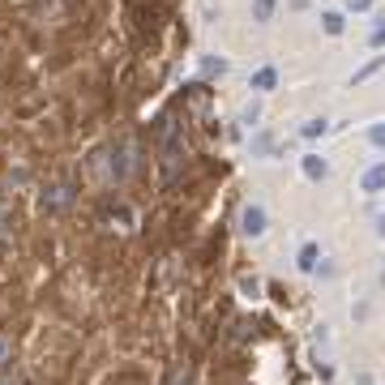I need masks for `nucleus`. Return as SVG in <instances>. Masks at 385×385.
Instances as JSON below:
<instances>
[{"mask_svg": "<svg viewBox=\"0 0 385 385\" xmlns=\"http://www.w3.org/2000/svg\"><path fill=\"white\" fill-rule=\"evenodd\" d=\"M377 69H381V56H373V60H368L364 69H359V73H355V86H359V82H368V77H373Z\"/></svg>", "mask_w": 385, "mask_h": 385, "instance_id": "obj_12", "label": "nucleus"}, {"mask_svg": "<svg viewBox=\"0 0 385 385\" xmlns=\"http://www.w3.org/2000/svg\"><path fill=\"white\" fill-rule=\"evenodd\" d=\"M300 167H304V176L313 180V185H317V180H325V176H330V163L321 159V154H304V163H300Z\"/></svg>", "mask_w": 385, "mask_h": 385, "instance_id": "obj_3", "label": "nucleus"}, {"mask_svg": "<svg viewBox=\"0 0 385 385\" xmlns=\"http://www.w3.org/2000/svg\"><path fill=\"white\" fill-rule=\"evenodd\" d=\"M359 193H385V159H377L364 176H359Z\"/></svg>", "mask_w": 385, "mask_h": 385, "instance_id": "obj_2", "label": "nucleus"}, {"mask_svg": "<svg viewBox=\"0 0 385 385\" xmlns=\"http://www.w3.org/2000/svg\"><path fill=\"white\" fill-rule=\"evenodd\" d=\"M377 26H373V31H368V47L377 51V47H385V17H373Z\"/></svg>", "mask_w": 385, "mask_h": 385, "instance_id": "obj_8", "label": "nucleus"}, {"mask_svg": "<svg viewBox=\"0 0 385 385\" xmlns=\"http://www.w3.org/2000/svg\"><path fill=\"white\" fill-rule=\"evenodd\" d=\"M381 282H385V270H381Z\"/></svg>", "mask_w": 385, "mask_h": 385, "instance_id": "obj_18", "label": "nucleus"}, {"mask_svg": "<svg viewBox=\"0 0 385 385\" xmlns=\"http://www.w3.org/2000/svg\"><path fill=\"white\" fill-rule=\"evenodd\" d=\"M274 86H278V69H274V65H266V69H257V73H253V90H262V94H266V90H274Z\"/></svg>", "mask_w": 385, "mask_h": 385, "instance_id": "obj_5", "label": "nucleus"}, {"mask_svg": "<svg viewBox=\"0 0 385 385\" xmlns=\"http://www.w3.org/2000/svg\"><path fill=\"white\" fill-rule=\"evenodd\" d=\"M274 150V133H257L253 137V154H270Z\"/></svg>", "mask_w": 385, "mask_h": 385, "instance_id": "obj_10", "label": "nucleus"}, {"mask_svg": "<svg viewBox=\"0 0 385 385\" xmlns=\"http://www.w3.org/2000/svg\"><path fill=\"white\" fill-rule=\"evenodd\" d=\"M9 359H13V343L5 339V334H0V368H5V364H9Z\"/></svg>", "mask_w": 385, "mask_h": 385, "instance_id": "obj_14", "label": "nucleus"}, {"mask_svg": "<svg viewBox=\"0 0 385 385\" xmlns=\"http://www.w3.org/2000/svg\"><path fill=\"white\" fill-rule=\"evenodd\" d=\"M368 142H373V146H377V150H381V154H385V120H381V124H373V128H368Z\"/></svg>", "mask_w": 385, "mask_h": 385, "instance_id": "obj_11", "label": "nucleus"}, {"mask_svg": "<svg viewBox=\"0 0 385 385\" xmlns=\"http://www.w3.org/2000/svg\"><path fill=\"white\" fill-rule=\"evenodd\" d=\"M317 257H321V248L308 240V244L300 248V270H317Z\"/></svg>", "mask_w": 385, "mask_h": 385, "instance_id": "obj_7", "label": "nucleus"}, {"mask_svg": "<svg viewBox=\"0 0 385 385\" xmlns=\"http://www.w3.org/2000/svg\"><path fill=\"white\" fill-rule=\"evenodd\" d=\"M377 236L385 240V214H377Z\"/></svg>", "mask_w": 385, "mask_h": 385, "instance_id": "obj_17", "label": "nucleus"}, {"mask_svg": "<svg viewBox=\"0 0 385 385\" xmlns=\"http://www.w3.org/2000/svg\"><path fill=\"white\" fill-rule=\"evenodd\" d=\"M266 205H244V210H240V231H244V236L248 240H262L266 236Z\"/></svg>", "mask_w": 385, "mask_h": 385, "instance_id": "obj_1", "label": "nucleus"}, {"mask_svg": "<svg viewBox=\"0 0 385 385\" xmlns=\"http://www.w3.org/2000/svg\"><path fill=\"white\" fill-rule=\"evenodd\" d=\"M253 17L257 22H270L274 17V0H253Z\"/></svg>", "mask_w": 385, "mask_h": 385, "instance_id": "obj_9", "label": "nucleus"}, {"mask_svg": "<svg viewBox=\"0 0 385 385\" xmlns=\"http://www.w3.org/2000/svg\"><path fill=\"white\" fill-rule=\"evenodd\" d=\"M167 385H189V373H185V368H176V373H171V381H167Z\"/></svg>", "mask_w": 385, "mask_h": 385, "instance_id": "obj_16", "label": "nucleus"}, {"mask_svg": "<svg viewBox=\"0 0 385 385\" xmlns=\"http://www.w3.org/2000/svg\"><path fill=\"white\" fill-rule=\"evenodd\" d=\"M69 201H73L69 185H56V189H51V193H43V210H51V214H56V210H65Z\"/></svg>", "mask_w": 385, "mask_h": 385, "instance_id": "obj_4", "label": "nucleus"}, {"mask_svg": "<svg viewBox=\"0 0 385 385\" xmlns=\"http://www.w3.org/2000/svg\"><path fill=\"white\" fill-rule=\"evenodd\" d=\"M347 9L351 13H364V9H373V0H347Z\"/></svg>", "mask_w": 385, "mask_h": 385, "instance_id": "obj_15", "label": "nucleus"}, {"mask_svg": "<svg viewBox=\"0 0 385 385\" xmlns=\"http://www.w3.org/2000/svg\"><path fill=\"white\" fill-rule=\"evenodd\" d=\"M321 31L325 35H343L347 31V17L343 13H321Z\"/></svg>", "mask_w": 385, "mask_h": 385, "instance_id": "obj_6", "label": "nucleus"}, {"mask_svg": "<svg viewBox=\"0 0 385 385\" xmlns=\"http://www.w3.org/2000/svg\"><path fill=\"white\" fill-rule=\"evenodd\" d=\"M325 128H330L325 120H308V124H304V137H321V133H325Z\"/></svg>", "mask_w": 385, "mask_h": 385, "instance_id": "obj_13", "label": "nucleus"}]
</instances>
